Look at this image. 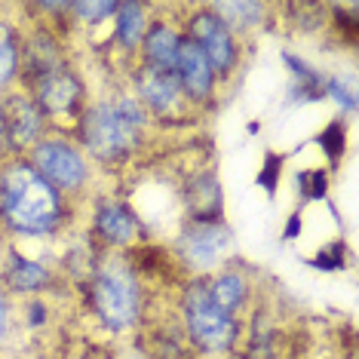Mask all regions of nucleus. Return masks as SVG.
<instances>
[{
    "mask_svg": "<svg viewBox=\"0 0 359 359\" xmlns=\"http://www.w3.org/2000/svg\"><path fill=\"white\" fill-rule=\"evenodd\" d=\"M68 222V200L25 157L0 166V224L15 236L50 240Z\"/></svg>",
    "mask_w": 359,
    "mask_h": 359,
    "instance_id": "obj_1",
    "label": "nucleus"
},
{
    "mask_svg": "<svg viewBox=\"0 0 359 359\" xmlns=\"http://www.w3.org/2000/svg\"><path fill=\"white\" fill-rule=\"evenodd\" d=\"M151 117L129 89L108 95V99L89 102L77 120V142L83 144L86 157L102 166H123L144 144Z\"/></svg>",
    "mask_w": 359,
    "mask_h": 359,
    "instance_id": "obj_2",
    "label": "nucleus"
},
{
    "mask_svg": "<svg viewBox=\"0 0 359 359\" xmlns=\"http://www.w3.org/2000/svg\"><path fill=\"white\" fill-rule=\"evenodd\" d=\"M86 301L104 332L123 334L135 329L144 316V289L133 258L123 252H102L86 276Z\"/></svg>",
    "mask_w": 359,
    "mask_h": 359,
    "instance_id": "obj_3",
    "label": "nucleus"
},
{
    "mask_svg": "<svg viewBox=\"0 0 359 359\" xmlns=\"http://www.w3.org/2000/svg\"><path fill=\"white\" fill-rule=\"evenodd\" d=\"M178 313H182V329L187 344L200 353L224 356L233 353L243 338V320L224 313L206 292V280L194 276L184 285L182 301H178Z\"/></svg>",
    "mask_w": 359,
    "mask_h": 359,
    "instance_id": "obj_4",
    "label": "nucleus"
},
{
    "mask_svg": "<svg viewBox=\"0 0 359 359\" xmlns=\"http://www.w3.org/2000/svg\"><path fill=\"white\" fill-rule=\"evenodd\" d=\"M37 169L40 178H46L65 200L77 197L86 191L93 169H89L86 154L65 135H43L25 157Z\"/></svg>",
    "mask_w": 359,
    "mask_h": 359,
    "instance_id": "obj_5",
    "label": "nucleus"
},
{
    "mask_svg": "<svg viewBox=\"0 0 359 359\" xmlns=\"http://www.w3.org/2000/svg\"><path fill=\"white\" fill-rule=\"evenodd\" d=\"M231 246L233 231L224 222H182L172 240L178 264L197 276L215 273V267L224 264Z\"/></svg>",
    "mask_w": 359,
    "mask_h": 359,
    "instance_id": "obj_6",
    "label": "nucleus"
},
{
    "mask_svg": "<svg viewBox=\"0 0 359 359\" xmlns=\"http://www.w3.org/2000/svg\"><path fill=\"white\" fill-rule=\"evenodd\" d=\"M28 95L34 99L40 114L46 117V126L50 123H74L77 126L80 114H83V108L89 104L86 83L71 62H65L62 68H55L40 80H34V83L28 86Z\"/></svg>",
    "mask_w": 359,
    "mask_h": 359,
    "instance_id": "obj_7",
    "label": "nucleus"
},
{
    "mask_svg": "<svg viewBox=\"0 0 359 359\" xmlns=\"http://www.w3.org/2000/svg\"><path fill=\"white\" fill-rule=\"evenodd\" d=\"M182 34L200 46L218 80H227L240 68V37H233L209 6H200L187 15Z\"/></svg>",
    "mask_w": 359,
    "mask_h": 359,
    "instance_id": "obj_8",
    "label": "nucleus"
},
{
    "mask_svg": "<svg viewBox=\"0 0 359 359\" xmlns=\"http://www.w3.org/2000/svg\"><path fill=\"white\" fill-rule=\"evenodd\" d=\"M0 133L6 138V151L15 157H25L46 135V117L28 93H6L0 99Z\"/></svg>",
    "mask_w": 359,
    "mask_h": 359,
    "instance_id": "obj_9",
    "label": "nucleus"
},
{
    "mask_svg": "<svg viewBox=\"0 0 359 359\" xmlns=\"http://www.w3.org/2000/svg\"><path fill=\"white\" fill-rule=\"evenodd\" d=\"M129 93L142 102V108L148 111L151 120H172L175 114L187 108V99L182 93L175 71H157L138 62L133 71V89Z\"/></svg>",
    "mask_w": 359,
    "mask_h": 359,
    "instance_id": "obj_10",
    "label": "nucleus"
},
{
    "mask_svg": "<svg viewBox=\"0 0 359 359\" xmlns=\"http://www.w3.org/2000/svg\"><path fill=\"white\" fill-rule=\"evenodd\" d=\"M89 233H95L108 246V252H123L135 246V240L144 233V224L138 212L120 197H95Z\"/></svg>",
    "mask_w": 359,
    "mask_h": 359,
    "instance_id": "obj_11",
    "label": "nucleus"
},
{
    "mask_svg": "<svg viewBox=\"0 0 359 359\" xmlns=\"http://www.w3.org/2000/svg\"><path fill=\"white\" fill-rule=\"evenodd\" d=\"M175 77L182 83V93L187 104H206L215 95L218 77L212 71L209 59L203 55V50L194 40H187L182 34V46H178V59H175Z\"/></svg>",
    "mask_w": 359,
    "mask_h": 359,
    "instance_id": "obj_12",
    "label": "nucleus"
},
{
    "mask_svg": "<svg viewBox=\"0 0 359 359\" xmlns=\"http://www.w3.org/2000/svg\"><path fill=\"white\" fill-rule=\"evenodd\" d=\"M184 206V222H224V191L215 169H200L184 182L178 194Z\"/></svg>",
    "mask_w": 359,
    "mask_h": 359,
    "instance_id": "obj_13",
    "label": "nucleus"
},
{
    "mask_svg": "<svg viewBox=\"0 0 359 359\" xmlns=\"http://www.w3.org/2000/svg\"><path fill=\"white\" fill-rule=\"evenodd\" d=\"M55 283V271L46 261H40L34 255H25L19 249L6 252L4 261V285L13 295H40Z\"/></svg>",
    "mask_w": 359,
    "mask_h": 359,
    "instance_id": "obj_14",
    "label": "nucleus"
},
{
    "mask_svg": "<svg viewBox=\"0 0 359 359\" xmlns=\"http://www.w3.org/2000/svg\"><path fill=\"white\" fill-rule=\"evenodd\" d=\"M178 46H182V31L166 19H151L148 31L142 37V65L157 71H175V59H178Z\"/></svg>",
    "mask_w": 359,
    "mask_h": 359,
    "instance_id": "obj_15",
    "label": "nucleus"
},
{
    "mask_svg": "<svg viewBox=\"0 0 359 359\" xmlns=\"http://www.w3.org/2000/svg\"><path fill=\"white\" fill-rule=\"evenodd\" d=\"M203 280H206L209 298L215 301L224 313L243 320V313H246L249 304H252V283H249V276L243 271H231V267H227V271L209 273V276H203Z\"/></svg>",
    "mask_w": 359,
    "mask_h": 359,
    "instance_id": "obj_16",
    "label": "nucleus"
},
{
    "mask_svg": "<svg viewBox=\"0 0 359 359\" xmlns=\"http://www.w3.org/2000/svg\"><path fill=\"white\" fill-rule=\"evenodd\" d=\"M283 62L289 68V104H313L325 99V74H320V68H313L310 62H304L295 53H283Z\"/></svg>",
    "mask_w": 359,
    "mask_h": 359,
    "instance_id": "obj_17",
    "label": "nucleus"
},
{
    "mask_svg": "<svg viewBox=\"0 0 359 359\" xmlns=\"http://www.w3.org/2000/svg\"><path fill=\"white\" fill-rule=\"evenodd\" d=\"M151 25L148 4H135V0H117V13H114V43H120L123 53H135L142 46V37Z\"/></svg>",
    "mask_w": 359,
    "mask_h": 359,
    "instance_id": "obj_18",
    "label": "nucleus"
},
{
    "mask_svg": "<svg viewBox=\"0 0 359 359\" xmlns=\"http://www.w3.org/2000/svg\"><path fill=\"white\" fill-rule=\"evenodd\" d=\"M209 10L222 19V25L233 37H243L246 31L258 28L267 15V6L258 0H218V4H209Z\"/></svg>",
    "mask_w": 359,
    "mask_h": 359,
    "instance_id": "obj_19",
    "label": "nucleus"
},
{
    "mask_svg": "<svg viewBox=\"0 0 359 359\" xmlns=\"http://www.w3.org/2000/svg\"><path fill=\"white\" fill-rule=\"evenodd\" d=\"M22 74V34L10 19H0V93Z\"/></svg>",
    "mask_w": 359,
    "mask_h": 359,
    "instance_id": "obj_20",
    "label": "nucleus"
},
{
    "mask_svg": "<svg viewBox=\"0 0 359 359\" xmlns=\"http://www.w3.org/2000/svg\"><path fill=\"white\" fill-rule=\"evenodd\" d=\"M117 13V0H71V19L80 25H104Z\"/></svg>",
    "mask_w": 359,
    "mask_h": 359,
    "instance_id": "obj_21",
    "label": "nucleus"
},
{
    "mask_svg": "<svg viewBox=\"0 0 359 359\" xmlns=\"http://www.w3.org/2000/svg\"><path fill=\"white\" fill-rule=\"evenodd\" d=\"M295 191L301 194L304 203L323 200L329 194V175H325V169H301V172H295Z\"/></svg>",
    "mask_w": 359,
    "mask_h": 359,
    "instance_id": "obj_22",
    "label": "nucleus"
},
{
    "mask_svg": "<svg viewBox=\"0 0 359 359\" xmlns=\"http://www.w3.org/2000/svg\"><path fill=\"white\" fill-rule=\"evenodd\" d=\"M325 95L338 104L344 114H353L356 111V86L353 80L344 77V74H332L325 77Z\"/></svg>",
    "mask_w": 359,
    "mask_h": 359,
    "instance_id": "obj_23",
    "label": "nucleus"
},
{
    "mask_svg": "<svg viewBox=\"0 0 359 359\" xmlns=\"http://www.w3.org/2000/svg\"><path fill=\"white\" fill-rule=\"evenodd\" d=\"M344 142H347V138H344V123H341V120H332V123L325 126L320 135H316V144L329 154V163L341 160V154H344Z\"/></svg>",
    "mask_w": 359,
    "mask_h": 359,
    "instance_id": "obj_24",
    "label": "nucleus"
},
{
    "mask_svg": "<svg viewBox=\"0 0 359 359\" xmlns=\"http://www.w3.org/2000/svg\"><path fill=\"white\" fill-rule=\"evenodd\" d=\"M310 264H313L316 271H325V273L341 271V267H344V243H341V240L325 243V246L316 252L313 258H310Z\"/></svg>",
    "mask_w": 359,
    "mask_h": 359,
    "instance_id": "obj_25",
    "label": "nucleus"
},
{
    "mask_svg": "<svg viewBox=\"0 0 359 359\" xmlns=\"http://www.w3.org/2000/svg\"><path fill=\"white\" fill-rule=\"evenodd\" d=\"M280 166H283V157H280V154H267V163H264V166H261L258 182L264 184L271 194L276 191V178H280V172H283Z\"/></svg>",
    "mask_w": 359,
    "mask_h": 359,
    "instance_id": "obj_26",
    "label": "nucleus"
},
{
    "mask_svg": "<svg viewBox=\"0 0 359 359\" xmlns=\"http://www.w3.org/2000/svg\"><path fill=\"white\" fill-rule=\"evenodd\" d=\"M10 329H13V304H10V295L0 289V347L10 338Z\"/></svg>",
    "mask_w": 359,
    "mask_h": 359,
    "instance_id": "obj_27",
    "label": "nucleus"
},
{
    "mask_svg": "<svg viewBox=\"0 0 359 359\" xmlns=\"http://www.w3.org/2000/svg\"><path fill=\"white\" fill-rule=\"evenodd\" d=\"M28 325L31 329H37V325H46V320H50V307H46L43 298H31L28 301Z\"/></svg>",
    "mask_w": 359,
    "mask_h": 359,
    "instance_id": "obj_28",
    "label": "nucleus"
},
{
    "mask_svg": "<svg viewBox=\"0 0 359 359\" xmlns=\"http://www.w3.org/2000/svg\"><path fill=\"white\" fill-rule=\"evenodd\" d=\"M231 359H261V356L249 353V350H240V353H236V350H233V353H231Z\"/></svg>",
    "mask_w": 359,
    "mask_h": 359,
    "instance_id": "obj_29",
    "label": "nucleus"
},
{
    "mask_svg": "<svg viewBox=\"0 0 359 359\" xmlns=\"http://www.w3.org/2000/svg\"><path fill=\"white\" fill-rule=\"evenodd\" d=\"M6 154H10V151H6V138H4V133H0V166H4V157H6Z\"/></svg>",
    "mask_w": 359,
    "mask_h": 359,
    "instance_id": "obj_30",
    "label": "nucleus"
},
{
    "mask_svg": "<svg viewBox=\"0 0 359 359\" xmlns=\"http://www.w3.org/2000/svg\"><path fill=\"white\" fill-rule=\"evenodd\" d=\"M4 261H6V246H4V236H0V271H4Z\"/></svg>",
    "mask_w": 359,
    "mask_h": 359,
    "instance_id": "obj_31",
    "label": "nucleus"
},
{
    "mask_svg": "<svg viewBox=\"0 0 359 359\" xmlns=\"http://www.w3.org/2000/svg\"><path fill=\"white\" fill-rule=\"evenodd\" d=\"M37 359H50V356H37Z\"/></svg>",
    "mask_w": 359,
    "mask_h": 359,
    "instance_id": "obj_32",
    "label": "nucleus"
}]
</instances>
